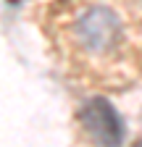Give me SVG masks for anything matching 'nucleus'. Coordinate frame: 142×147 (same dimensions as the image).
Returning <instances> with one entry per match:
<instances>
[{
    "instance_id": "obj_1",
    "label": "nucleus",
    "mask_w": 142,
    "mask_h": 147,
    "mask_svg": "<svg viewBox=\"0 0 142 147\" xmlns=\"http://www.w3.org/2000/svg\"><path fill=\"white\" fill-rule=\"evenodd\" d=\"M45 29L84 87L124 89L142 79V11L134 0H58Z\"/></svg>"
},
{
    "instance_id": "obj_2",
    "label": "nucleus",
    "mask_w": 142,
    "mask_h": 147,
    "mask_svg": "<svg viewBox=\"0 0 142 147\" xmlns=\"http://www.w3.org/2000/svg\"><path fill=\"white\" fill-rule=\"evenodd\" d=\"M79 129L92 147H121L124 121L105 97H90L76 113Z\"/></svg>"
},
{
    "instance_id": "obj_3",
    "label": "nucleus",
    "mask_w": 142,
    "mask_h": 147,
    "mask_svg": "<svg viewBox=\"0 0 142 147\" xmlns=\"http://www.w3.org/2000/svg\"><path fill=\"white\" fill-rule=\"evenodd\" d=\"M137 147H142V142H139V144H137Z\"/></svg>"
}]
</instances>
